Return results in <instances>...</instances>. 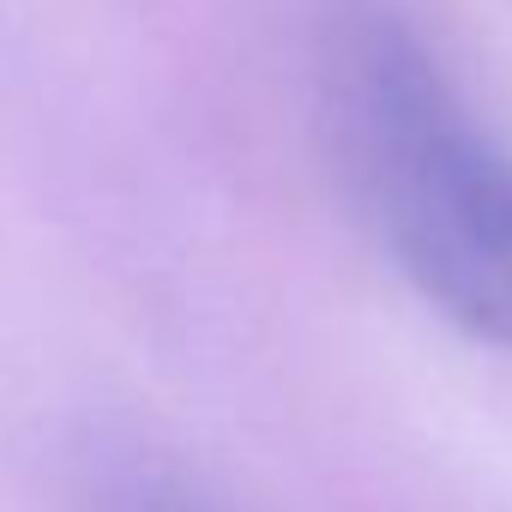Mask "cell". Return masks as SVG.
<instances>
[{
    "instance_id": "cell-2",
    "label": "cell",
    "mask_w": 512,
    "mask_h": 512,
    "mask_svg": "<svg viewBox=\"0 0 512 512\" xmlns=\"http://www.w3.org/2000/svg\"><path fill=\"white\" fill-rule=\"evenodd\" d=\"M163 512H211L205 500H181V506H163Z\"/></svg>"
},
{
    "instance_id": "cell-1",
    "label": "cell",
    "mask_w": 512,
    "mask_h": 512,
    "mask_svg": "<svg viewBox=\"0 0 512 512\" xmlns=\"http://www.w3.org/2000/svg\"><path fill=\"white\" fill-rule=\"evenodd\" d=\"M332 157L410 290L512 350V151L392 0H332L314 37Z\"/></svg>"
}]
</instances>
